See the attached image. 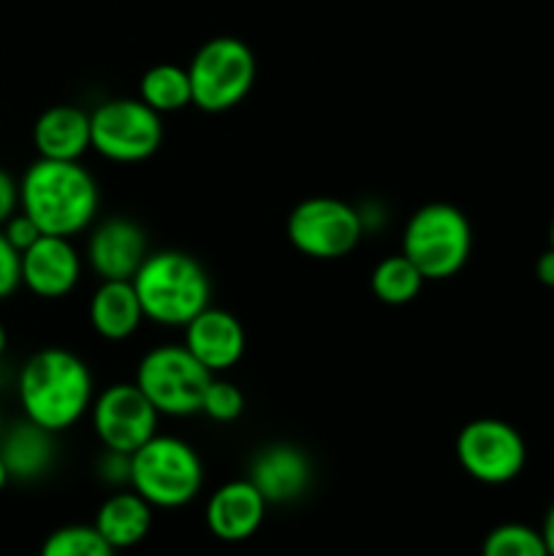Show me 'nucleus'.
Listing matches in <instances>:
<instances>
[{
  "mask_svg": "<svg viewBox=\"0 0 554 556\" xmlns=\"http://www.w3.org/2000/svg\"><path fill=\"white\" fill-rule=\"evenodd\" d=\"M541 535H543V541H546L549 556H554V505H552V508L546 510V516H543Z\"/></svg>",
  "mask_w": 554,
  "mask_h": 556,
  "instance_id": "obj_31",
  "label": "nucleus"
},
{
  "mask_svg": "<svg viewBox=\"0 0 554 556\" xmlns=\"http://www.w3.org/2000/svg\"><path fill=\"white\" fill-rule=\"evenodd\" d=\"M0 231H3V237L9 239L11 248H14L20 255L25 253L27 248H33V244L43 237L41 228L36 226V220H33V217L22 210L14 212V215H11L9 220L0 226Z\"/></svg>",
  "mask_w": 554,
  "mask_h": 556,
  "instance_id": "obj_26",
  "label": "nucleus"
},
{
  "mask_svg": "<svg viewBox=\"0 0 554 556\" xmlns=\"http://www.w3.org/2000/svg\"><path fill=\"white\" fill-rule=\"evenodd\" d=\"M92 150L112 163H141L163 144V119L141 98H109L90 112Z\"/></svg>",
  "mask_w": 554,
  "mask_h": 556,
  "instance_id": "obj_8",
  "label": "nucleus"
},
{
  "mask_svg": "<svg viewBox=\"0 0 554 556\" xmlns=\"http://www.w3.org/2000/svg\"><path fill=\"white\" fill-rule=\"evenodd\" d=\"M139 98L158 114H174L193 106L188 68L174 63H158L139 79Z\"/></svg>",
  "mask_w": 554,
  "mask_h": 556,
  "instance_id": "obj_21",
  "label": "nucleus"
},
{
  "mask_svg": "<svg viewBox=\"0 0 554 556\" xmlns=\"http://www.w3.org/2000/svg\"><path fill=\"white\" fill-rule=\"evenodd\" d=\"M549 248L554 250V220H552V226H549Z\"/></svg>",
  "mask_w": 554,
  "mask_h": 556,
  "instance_id": "obj_34",
  "label": "nucleus"
},
{
  "mask_svg": "<svg viewBox=\"0 0 554 556\" xmlns=\"http://www.w3.org/2000/svg\"><path fill=\"white\" fill-rule=\"evenodd\" d=\"M212 378L185 345H158L141 356L134 383L161 416L190 418L201 413Z\"/></svg>",
  "mask_w": 554,
  "mask_h": 556,
  "instance_id": "obj_7",
  "label": "nucleus"
},
{
  "mask_svg": "<svg viewBox=\"0 0 554 556\" xmlns=\"http://www.w3.org/2000/svg\"><path fill=\"white\" fill-rule=\"evenodd\" d=\"M424 275L416 269L407 255H386L383 261H378V266L369 275V288H373L375 299L389 307H402V304H411L413 299L421 293L424 288Z\"/></svg>",
  "mask_w": 554,
  "mask_h": 556,
  "instance_id": "obj_22",
  "label": "nucleus"
},
{
  "mask_svg": "<svg viewBox=\"0 0 554 556\" xmlns=\"http://www.w3.org/2000/svg\"><path fill=\"white\" fill-rule=\"evenodd\" d=\"M9 470H5V465H3V459H0V492H3L5 486H9Z\"/></svg>",
  "mask_w": 554,
  "mask_h": 556,
  "instance_id": "obj_33",
  "label": "nucleus"
},
{
  "mask_svg": "<svg viewBox=\"0 0 554 556\" xmlns=\"http://www.w3.org/2000/svg\"><path fill=\"white\" fill-rule=\"evenodd\" d=\"M38 556H117L92 525H65L43 538Z\"/></svg>",
  "mask_w": 554,
  "mask_h": 556,
  "instance_id": "obj_23",
  "label": "nucleus"
},
{
  "mask_svg": "<svg viewBox=\"0 0 554 556\" xmlns=\"http://www.w3.org/2000/svg\"><path fill=\"white\" fill-rule=\"evenodd\" d=\"M481 556H549L541 530L521 521H505L487 532Z\"/></svg>",
  "mask_w": 554,
  "mask_h": 556,
  "instance_id": "obj_24",
  "label": "nucleus"
},
{
  "mask_svg": "<svg viewBox=\"0 0 554 556\" xmlns=\"http://www.w3.org/2000/svg\"><path fill=\"white\" fill-rule=\"evenodd\" d=\"M244 413V394L239 386H234L226 378H212L206 389L204 402H201V416H206L215 424H231Z\"/></svg>",
  "mask_w": 554,
  "mask_h": 556,
  "instance_id": "obj_25",
  "label": "nucleus"
},
{
  "mask_svg": "<svg viewBox=\"0 0 554 556\" xmlns=\"http://www.w3.org/2000/svg\"><path fill=\"white\" fill-rule=\"evenodd\" d=\"M90 424L98 443L109 451L134 454L158 434L161 413L141 394L136 383H112L92 396Z\"/></svg>",
  "mask_w": 554,
  "mask_h": 556,
  "instance_id": "obj_11",
  "label": "nucleus"
},
{
  "mask_svg": "<svg viewBox=\"0 0 554 556\" xmlns=\"http://www.w3.org/2000/svg\"><path fill=\"white\" fill-rule=\"evenodd\" d=\"M130 489L155 510H179L199 497L204 465L188 440L155 434L130 454Z\"/></svg>",
  "mask_w": 554,
  "mask_h": 556,
  "instance_id": "obj_4",
  "label": "nucleus"
},
{
  "mask_svg": "<svg viewBox=\"0 0 554 556\" xmlns=\"http://www.w3.org/2000/svg\"><path fill=\"white\" fill-rule=\"evenodd\" d=\"M54 456H58L54 432L27 421V418L9 427V432H0V459H3L11 481H38L52 470Z\"/></svg>",
  "mask_w": 554,
  "mask_h": 556,
  "instance_id": "obj_18",
  "label": "nucleus"
},
{
  "mask_svg": "<svg viewBox=\"0 0 554 556\" xmlns=\"http://www.w3.org/2000/svg\"><path fill=\"white\" fill-rule=\"evenodd\" d=\"M5 348H9V331H5V326L0 324V358H3Z\"/></svg>",
  "mask_w": 554,
  "mask_h": 556,
  "instance_id": "obj_32",
  "label": "nucleus"
},
{
  "mask_svg": "<svg viewBox=\"0 0 554 556\" xmlns=\"http://www.w3.org/2000/svg\"><path fill=\"white\" fill-rule=\"evenodd\" d=\"M152 514L155 508L141 494H136L134 489H123L103 500L101 508L96 510L92 527L106 538L114 552H125V548L139 546L150 535Z\"/></svg>",
  "mask_w": 554,
  "mask_h": 556,
  "instance_id": "obj_20",
  "label": "nucleus"
},
{
  "mask_svg": "<svg viewBox=\"0 0 554 556\" xmlns=\"http://www.w3.org/2000/svg\"><path fill=\"white\" fill-rule=\"evenodd\" d=\"M536 277L541 286L554 288V250L546 248L536 261Z\"/></svg>",
  "mask_w": 554,
  "mask_h": 556,
  "instance_id": "obj_30",
  "label": "nucleus"
},
{
  "mask_svg": "<svg viewBox=\"0 0 554 556\" xmlns=\"http://www.w3.org/2000/svg\"><path fill=\"white\" fill-rule=\"evenodd\" d=\"M188 74L193 106L206 114H223L253 92L259 60L242 38L217 36L196 49Z\"/></svg>",
  "mask_w": 554,
  "mask_h": 556,
  "instance_id": "obj_6",
  "label": "nucleus"
},
{
  "mask_svg": "<svg viewBox=\"0 0 554 556\" xmlns=\"http://www.w3.org/2000/svg\"><path fill=\"white\" fill-rule=\"evenodd\" d=\"M456 462L473 481L483 486H505L516 481L527 465V443L519 429L500 418H476L456 434Z\"/></svg>",
  "mask_w": 554,
  "mask_h": 556,
  "instance_id": "obj_10",
  "label": "nucleus"
},
{
  "mask_svg": "<svg viewBox=\"0 0 554 556\" xmlns=\"http://www.w3.org/2000/svg\"><path fill=\"white\" fill-rule=\"evenodd\" d=\"M22 286V255L11 248L9 239L0 231V302L14 296Z\"/></svg>",
  "mask_w": 554,
  "mask_h": 556,
  "instance_id": "obj_27",
  "label": "nucleus"
},
{
  "mask_svg": "<svg viewBox=\"0 0 554 556\" xmlns=\"http://www.w3.org/2000/svg\"><path fill=\"white\" fill-rule=\"evenodd\" d=\"M286 237L297 253L315 261H337L351 255L364 239L358 206L331 195L299 201L286 220Z\"/></svg>",
  "mask_w": 554,
  "mask_h": 556,
  "instance_id": "obj_9",
  "label": "nucleus"
},
{
  "mask_svg": "<svg viewBox=\"0 0 554 556\" xmlns=\"http://www.w3.org/2000/svg\"><path fill=\"white\" fill-rule=\"evenodd\" d=\"M0 429H3V421H0Z\"/></svg>",
  "mask_w": 554,
  "mask_h": 556,
  "instance_id": "obj_35",
  "label": "nucleus"
},
{
  "mask_svg": "<svg viewBox=\"0 0 554 556\" xmlns=\"http://www.w3.org/2000/svg\"><path fill=\"white\" fill-rule=\"evenodd\" d=\"M185 348L210 369L212 375H223L237 367L248 348L244 326L234 313L223 307H206L185 326Z\"/></svg>",
  "mask_w": 554,
  "mask_h": 556,
  "instance_id": "obj_15",
  "label": "nucleus"
},
{
  "mask_svg": "<svg viewBox=\"0 0 554 556\" xmlns=\"http://www.w3.org/2000/svg\"><path fill=\"white\" fill-rule=\"evenodd\" d=\"M248 478L269 505H291L307 494L313 465L299 445L272 443L253 456Z\"/></svg>",
  "mask_w": 554,
  "mask_h": 556,
  "instance_id": "obj_16",
  "label": "nucleus"
},
{
  "mask_svg": "<svg viewBox=\"0 0 554 556\" xmlns=\"http://www.w3.org/2000/svg\"><path fill=\"white\" fill-rule=\"evenodd\" d=\"M81 280V255L65 237L43 233L22 253V286L38 299H65Z\"/></svg>",
  "mask_w": 554,
  "mask_h": 556,
  "instance_id": "obj_13",
  "label": "nucleus"
},
{
  "mask_svg": "<svg viewBox=\"0 0 554 556\" xmlns=\"http://www.w3.org/2000/svg\"><path fill=\"white\" fill-rule=\"evenodd\" d=\"M92 331L106 342H123L144 324V309L130 280H101L87 307Z\"/></svg>",
  "mask_w": 554,
  "mask_h": 556,
  "instance_id": "obj_19",
  "label": "nucleus"
},
{
  "mask_svg": "<svg viewBox=\"0 0 554 556\" xmlns=\"http://www.w3.org/2000/svg\"><path fill=\"white\" fill-rule=\"evenodd\" d=\"M98 478L109 486H128L130 483V454L103 448L98 459Z\"/></svg>",
  "mask_w": 554,
  "mask_h": 556,
  "instance_id": "obj_28",
  "label": "nucleus"
},
{
  "mask_svg": "<svg viewBox=\"0 0 554 556\" xmlns=\"http://www.w3.org/2000/svg\"><path fill=\"white\" fill-rule=\"evenodd\" d=\"M473 253V226L465 212L445 201L424 204L402 228V255L416 264L424 280L459 275Z\"/></svg>",
  "mask_w": 554,
  "mask_h": 556,
  "instance_id": "obj_5",
  "label": "nucleus"
},
{
  "mask_svg": "<svg viewBox=\"0 0 554 556\" xmlns=\"http://www.w3.org/2000/svg\"><path fill=\"white\" fill-rule=\"evenodd\" d=\"M144 318L166 329H185L210 307L212 280L204 266L182 250H155L134 275Z\"/></svg>",
  "mask_w": 554,
  "mask_h": 556,
  "instance_id": "obj_3",
  "label": "nucleus"
},
{
  "mask_svg": "<svg viewBox=\"0 0 554 556\" xmlns=\"http://www.w3.org/2000/svg\"><path fill=\"white\" fill-rule=\"evenodd\" d=\"M147 255L144 228L130 217H106L87 239V264L101 280H134Z\"/></svg>",
  "mask_w": 554,
  "mask_h": 556,
  "instance_id": "obj_12",
  "label": "nucleus"
},
{
  "mask_svg": "<svg viewBox=\"0 0 554 556\" xmlns=\"http://www.w3.org/2000/svg\"><path fill=\"white\" fill-rule=\"evenodd\" d=\"M14 212H20V182L5 168H0V226Z\"/></svg>",
  "mask_w": 554,
  "mask_h": 556,
  "instance_id": "obj_29",
  "label": "nucleus"
},
{
  "mask_svg": "<svg viewBox=\"0 0 554 556\" xmlns=\"http://www.w3.org/2000/svg\"><path fill=\"white\" fill-rule=\"evenodd\" d=\"M101 190L79 161L38 157L20 179V210L36 220L41 233L74 239L96 223Z\"/></svg>",
  "mask_w": 554,
  "mask_h": 556,
  "instance_id": "obj_2",
  "label": "nucleus"
},
{
  "mask_svg": "<svg viewBox=\"0 0 554 556\" xmlns=\"http://www.w3.org/2000/svg\"><path fill=\"white\" fill-rule=\"evenodd\" d=\"M16 396L27 421L60 434L90 413L96 386L85 358L65 348H43L22 364Z\"/></svg>",
  "mask_w": 554,
  "mask_h": 556,
  "instance_id": "obj_1",
  "label": "nucleus"
},
{
  "mask_svg": "<svg viewBox=\"0 0 554 556\" xmlns=\"http://www.w3.org/2000/svg\"><path fill=\"white\" fill-rule=\"evenodd\" d=\"M33 147L47 161H81L92 150L90 112L74 103L49 106L33 125Z\"/></svg>",
  "mask_w": 554,
  "mask_h": 556,
  "instance_id": "obj_17",
  "label": "nucleus"
},
{
  "mask_svg": "<svg viewBox=\"0 0 554 556\" xmlns=\"http://www.w3.org/2000/svg\"><path fill=\"white\" fill-rule=\"evenodd\" d=\"M269 503L250 478H237L212 492L206 500V530L223 543H242L261 530Z\"/></svg>",
  "mask_w": 554,
  "mask_h": 556,
  "instance_id": "obj_14",
  "label": "nucleus"
}]
</instances>
